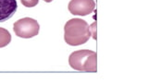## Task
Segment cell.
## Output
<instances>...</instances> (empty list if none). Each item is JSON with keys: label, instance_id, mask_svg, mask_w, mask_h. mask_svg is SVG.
<instances>
[{"label": "cell", "instance_id": "6da1fadb", "mask_svg": "<svg viewBox=\"0 0 148 83\" xmlns=\"http://www.w3.org/2000/svg\"><path fill=\"white\" fill-rule=\"evenodd\" d=\"M91 36V26L82 18H71L64 26V40L71 46L85 44Z\"/></svg>", "mask_w": 148, "mask_h": 83}, {"label": "cell", "instance_id": "7a4b0ae2", "mask_svg": "<svg viewBox=\"0 0 148 83\" xmlns=\"http://www.w3.org/2000/svg\"><path fill=\"white\" fill-rule=\"evenodd\" d=\"M69 64L71 68L82 72L97 71V55L91 50H78L71 54Z\"/></svg>", "mask_w": 148, "mask_h": 83}, {"label": "cell", "instance_id": "3957f363", "mask_svg": "<svg viewBox=\"0 0 148 83\" xmlns=\"http://www.w3.org/2000/svg\"><path fill=\"white\" fill-rule=\"evenodd\" d=\"M40 25L32 18H23L13 24V31L18 37L24 39L32 38L39 33Z\"/></svg>", "mask_w": 148, "mask_h": 83}, {"label": "cell", "instance_id": "277c9868", "mask_svg": "<svg viewBox=\"0 0 148 83\" xmlns=\"http://www.w3.org/2000/svg\"><path fill=\"white\" fill-rule=\"evenodd\" d=\"M95 2L94 0H71L68 8L72 15L87 16L95 10Z\"/></svg>", "mask_w": 148, "mask_h": 83}, {"label": "cell", "instance_id": "5b68a950", "mask_svg": "<svg viewBox=\"0 0 148 83\" xmlns=\"http://www.w3.org/2000/svg\"><path fill=\"white\" fill-rule=\"evenodd\" d=\"M18 8L16 0H0V22L9 20Z\"/></svg>", "mask_w": 148, "mask_h": 83}, {"label": "cell", "instance_id": "8992f818", "mask_svg": "<svg viewBox=\"0 0 148 83\" xmlns=\"http://www.w3.org/2000/svg\"><path fill=\"white\" fill-rule=\"evenodd\" d=\"M11 42V35L10 32L5 28L0 27V48L6 47L8 44Z\"/></svg>", "mask_w": 148, "mask_h": 83}, {"label": "cell", "instance_id": "52a82bcc", "mask_svg": "<svg viewBox=\"0 0 148 83\" xmlns=\"http://www.w3.org/2000/svg\"><path fill=\"white\" fill-rule=\"evenodd\" d=\"M21 2L26 7H34L38 4L39 0H21Z\"/></svg>", "mask_w": 148, "mask_h": 83}, {"label": "cell", "instance_id": "ba28073f", "mask_svg": "<svg viewBox=\"0 0 148 83\" xmlns=\"http://www.w3.org/2000/svg\"><path fill=\"white\" fill-rule=\"evenodd\" d=\"M45 2H46V3H50V2H52L53 0H44Z\"/></svg>", "mask_w": 148, "mask_h": 83}]
</instances>
